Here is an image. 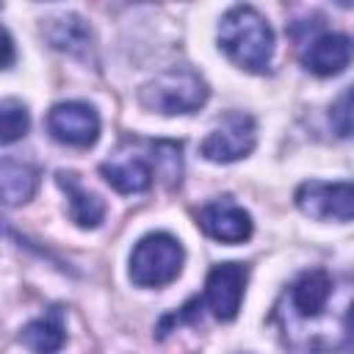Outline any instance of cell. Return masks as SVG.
Returning a JSON list of instances; mask_svg holds the SVG:
<instances>
[{"mask_svg": "<svg viewBox=\"0 0 354 354\" xmlns=\"http://www.w3.org/2000/svg\"><path fill=\"white\" fill-rule=\"evenodd\" d=\"M274 321L296 351H340L354 340V282L326 268L301 271L274 304Z\"/></svg>", "mask_w": 354, "mask_h": 354, "instance_id": "1", "label": "cell"}, {"mask_svg": "<svg viewBox=\"0 0 354 354\" xmlns=\"http://www.w3.org/2000/svg\"><path fill=\"white\" fill-rule=\"evenodd\" d=\"M218 47L241 69L266 72L274 55V30L257 8L235 6L218 22Z\"/></svg>", "mask_w": 354, "mask_h": 354, "instance_id": "2", "label": "cell"}, {"mask_svg": "<svg viewBox=\"0 0 354 354\" xmlns=\"http://www.w3.org/2000/svg\"><path fill=\"white\" fill-rule=\"evenodd\" d=\"M207 97H210V88L205 77L188 66H174V69L160 72L138 94L144 108L163 113V116L194 113L207 102Z\"/></svg>", "mask_w": 354, "mask_h": 354, "instance_id": "3", "label": "cell"}, {"mask_svg": "<svg viewBox=\"0 0 354 354\" xmlns=\"http://www.w3.org/2000/svg\"><path fill=\"white\" fill-rule=\"evenodd\" d=\"M183 263L185 252L174 235L149 232L130 252V279L138 288H163L180 277Z\"/></svg>", "mask_w": 354, "mask_h": 354, "instance_id": "4", "label": "cell"}, {"mask_svg": "<svg viewBox=\"0 0 354 354\" xmlns=\"http://www.w3.org/2000/svg\"><path fill=\"white\" fill-rule=\"evenodd\" d=\"M257 144V124L243 111H230L221 122L207 133L199 152L213 163H232L246 158Z\"/></svg>", "mask_w": 354, "mask_h": 354, "instance_id": "5", "label": "cell"}, {"mask_svg": "<svg viewBox=\"0 0 354 354\" xmlns=\"http://www.w3.org/2000/svg\"><path fill=\"white\" fill-rule=\"evenodd\" d=\"M296 207L315 221H351L354 218V183L307 180L296 188Z\"/></svg>", "mask_w": 354, "mask_h": 354, "instance_id": "6", "label": "cell"}, {"mask_svg": "<svg viewBox=\"0 0 354 354\" xmlns=\"http://www.w3.org/2000/svg\"><path fill=\"white\" fill-rule=\"evenodd\" d=\"M246 266L241 263H218L210 268L205 279V293L202 304L218 318V321H232L241 310L243 290H246Z\"/></svg>", "mask_w": 354, "mask_h": 354, "instance_id": "7", "label": "cell"}, {"mask_svg": "<svg viewBox=\"0 0 354 354\" xmlns=\"http://www.w3.org/2000/svg\"><path fill=\"white\" fill-rule=\"evenodd\" d=\"M47 130L66 147H91L100 138V116L88 102H58L47 113Z\"/></svg>", "mask_w": 354, "mask_h": 354, "instance_id": "8", "label": "cell"}, {"mask_svg": "<svg viewBox=\"0 0 354 354\" xmlns=\"http://www.w3.org/2000/svg\"><path fill=\"white\" fill-rule=\"evenodd\" d=\"M196 221L202 232L218 243H243L252 238V230H254L252 216L232 199L207 202L205 207H199Z\"/></svg>", "mask_w": 354, "mask_h": 354, "instance_id": "9", "label": "cell"}, {"mask_svg": "<svg viewBox=\"0 0 354 354\" xmlns=\"http://www.w3.org/2000/svg\"><path fill=\"white\" fill-rule=\"evenodd\" d=\"M354 58V41L346 33H318L313 36L304 50H301V64L307 72L318 75V77H332L340 75Z\"/></svg>", "mask_w": 354, "mask_h": 354, "instance_id": "10", "label": "cell"}, {"mask_svg": "<svg viewBox=\"0 0 354 354\" xmlns=\"http://www.w3.org/2000/svg\"><path fill=\"white\" fill-rule=\"evenodd\" d=\"M100 174L119 194H141L152 185V163L133 149H119L111 155L100 166Z\"/></svg>", "mask_w": 354, "mask_h": 354, "instance_id": "11", "label": "cell"}, {"mask_svg": "<svg viewBox=\"0 0 354 354\" xmlns=\"http://www.w3.org/2000/svg\"><path fill=\"white\" fill-rule=\"evenodd\" d=\"M41 33H44V39L55 50L69 53V55H80V58H88L91 44H94L91 28L77 14H61V17L47 19L44 28H41Z\"/></svg>", "mask_w": 354, "mask_h": 354, "instance_id": "12", "label": "cell"}, {"mask_svg": "<svg viewBox=\"0 0 354 354\" xmlns=\"http://www.w3.org/2000/svg\"><path fill=\"white\" fill-rule=\"evenodd\" d=\"M58 185L64 188V194H66V199H69V218L77 224V227H83V230H94V227H100V221L105 218V205H102V199L97 196V194H91V191H86L80 183H77V177L75 174H66V171H58Z\"/></svg>", "mask_w": 354, "mask_h": 354, "instance_id": "13", "label": "cell"}, {"mask_svg": "<svg viewBox=\"0 0 354 354\" xmlns=\"http://www.w3.org/2000/svg\"><path fill=\"white\" fill-rule=\"evenodd\" d=\"M19 343L25 348H30L33 354H58L64 348V343H66L61 310L53 307L47 315L33 318L30 324H25L22 332H19Z\"/></svg>", "mask_w": 354, "mask_h": 354, "instance_id": "14", "label": "cell"}, {"mask_svg": "<svg viewBox=\"0 0 354 354\" xmlns=\"http://www.w3.org/2000/svg\"><path fill=\"white\" fill-rule=\"evenodd\" d=\"M0 183H3V199L6 205H22L28 202L33 194H36V185H39V171L28 163H19V160H11L6 158L3 166H0Z\"/></svg>", "mask_w": 354, "mask_h": 354, "instance_id": "15", "label": "cell"}, {"mask_svg": "<svg viewBox=\"0 0 354 354\" xmlns=\"http://www.w3.org/2000/svg\"><path fill=\"white\" fill-rule=\"evenodd\" d=\"M28 127H30L28 108L19 100H3V105H0V141L14 144L28 133Z\"/></svg>", "mask_w": 354, "mask_h": 354, "instance_id": "16", "label": "cell"}, {"mask_svg": "<svg viewBox=\"0 0 354 354\" xmlns=\"http://www.w3.org/2000/svg\"><path fill=\"white\" fill-rule=\"evenodd\" d=\"M152 149H155V169L163 174V180L169 185L180 183V174H183L180 144H174V141H155Z\"/></svg>", "mask_w": 354, "mask_h": 354, "instance_id": "17", "label": "cell"}, {"mask_svg": "<svg viewBox=\"0 0 354 354\" xmlns=\"http://www.w3.org/2000/svg\"><path fill=\"white\" fill-rule=\"evenodd\" d=\"M329 124L340 138L354 136V86H348L329 108Z\"/></svg>", "mask_w": 354, "mask_h": 354, "instance_id": "18", "label": "cell"}, {"mask_svg": "<svg viewBox=\"0 0 354 354\" xmlns=\"http://www.w3.org/2000/svg\"><path fill=\"white\" fill-rule=\"evenodd\" d=\"M3 47H6V61H3V66L8 69V66L14 64V39H11V33H8V30L3 33Z\"/></svg>", "mask_w": 354, "mask_h": 354, "instance_id": "19", "label": "cell"}]
</instances>
